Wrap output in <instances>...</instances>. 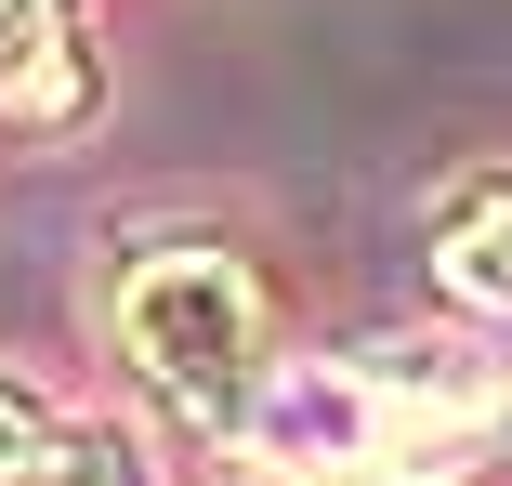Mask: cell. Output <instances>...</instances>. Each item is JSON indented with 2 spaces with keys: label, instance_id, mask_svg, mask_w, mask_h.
<instances>
[{
  "label": "cell",
  "instance_id": "6da1fadb",
  "mask_svg": "<svg viewBox=\"0 0 512 486\" xmlns=\"http://www.w3.org/2000/svg\"><path fill=\"white\" fill-rule=\"evenodd\" d=\"M106 329H119V355L158 381L184 421H237L250 434V408L276 395V381H263V289L211 237H145L106 276Z\"/></svg>",
  "mask_w": 512,
  "mask_h": 486
},
{
  "label": "cell",
  "instance_id": "7a4b0ae2",
  "mask_svg": "<svg viewBox=\"0 0 512 486\" xmlns=\"http://www.w3.org/2000/svg\"><path fill=\"white\" fill-rule=\"evenodd\" d=\"M434 289L447 303H473V316H499L512 329V171H460L447 198H434Z\"/></svg>",
  "mask_w": 512,
  "mask_h": 486
},
{
  "label": "cell",
  "instance_id": "3957f363",
  "mask_svg": "<svg viewBox=\"0 0 512 486\" xmlns=\"http://www.w3.org/2000/svg\"><path fill=\"white\" fill-rule=\"evenodd\" d=\"M53 447H66V434L40 421V395H27V381H0V486H40Z\"/></svg>",
  "mask_w": 512,
  "mask_h": 486
},
{
  "label": "cell",
  "instance_id": "277c9868",
  "mask_svg": "<svg viewBox=\"0 0 512 486\" xmlns=\"http://www.w3.org/2000/svg\"><path fill=\"white\" fill-rule=\"evenodd\" d=\"M40 486H145V460H132L119 434H66V447L40 460Z\"/></svg>",
  "mask_w": 512,
  "mask_h": 486
}]
</instances>
